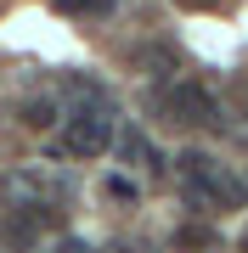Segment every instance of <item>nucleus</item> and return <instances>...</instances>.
<instances>
[{"label":"nucleus","mask_w":248,"mask_h":253,"mask_svg":"<svg viewBox=\"0 0 248 253\" xmlns=\"http://www.w3.org/2000/svg\"><path fill=\"white\" fill-rule=\"evenodd\" d=\"M175 169H181V186H186L192 208H237L243 203V180L226 174V163H214L209 152H181Z\"/></svg>","instance_id":"obj_1"},{"label":"nucleus","mask_w":248,"mask_h":253,"mask_svg":"<svg viewBox=\"0 0 248 253\" xmlns=\"http://www.w3.org/2000/svg\"><path fill=\"white\" fill-rule=\"evenodd\" d=\"M107 146H113V113L107 107H68V124H62L68 158H101Z\"/></svg>","instance_id":"obj_2"},{"label":"nucleus","mask_w":248,"mask_h":253,"mask_svg":"<svg viewBox=\"0 0 248 253\" xmlns=\"http://www.w3.org/2000/svg\"><path fill=\"white\" fill-rule=\"evenodd\" d=\"M0 191L11 197V208H56L68 197V180L56 169H11L0 180Z\"/></svg>","instance_id":"obj_3"},{"label":"nucleus","mask_w":248,"mask_h":253,"mask_svg":"<svg viewBox=\"0 0 248 253\" xmlns=\"http://www.w3.org/2000/svg\"><path fill=\"white\" fill-rule=\"evenodd\" d=\"M164 113L175 124H220V101H214V90L198 84V79H175L169 96H164Z\"/></svg>","instance_id":"obj_4"},{"label":"nucleus","mask_w":248,"mask_h":253,"mask_svg":"<svg viewBox=\"0 0 248 253\" xmlns=\"http://www.w3.org/2000/svg\"><path fill=\"white\" fill-rule=\"evenodd\" d=\"M56 219H62L56 208H11V214L0 219V242H6V248H28L40 231H51Z\"/></svg>","instance_id":"obj_5"},{"label":"nucleus","mask_w":248,"mask_h":253,"mask_svg":"<svg viewBox=\"0 0 248 253\" xmlns=\"http://www.w3.org/2000/svg\"><path fill=\"white\" fill-rule=\"evenodd\" d=\"M51 124H56V107H51L46 96L23 101V129H34V135H40V129H51Z\"/></svg>","instance_id":"obj_6"},{"label":"nucleus","mask_w":248,"mask_h":253,"mask_svg":"<svg viewBox=\"0 0 248 253\" xmlns=\"http://www.w3.org/2000/svg\"><path fill=\"white\" fill-rule=\"evenodd\" d=\"M119 146H124V158H130V163H141V169H152V174L164 169V158H158V152H152V146L141 141V135H124Z\"/></svg>","instance_id":"obj_7"},{"label":"nucleus","mask_w":248,"mask_h":253,"mask_svg":"<svg viewBox=\"0 0 248 253\" xmlns=\"http://www.w3.org/2000/svg\"><path fill=\"white\" fill-rule=\"evenodd\" d=\"M56 11H68V17H107L113 0H56Z\"/></svg>","instance_id":"obj_8"},{"label":"nucleus","mask_w":248,"mask_h":253,"mask_svg":"<svg viewBox=\"0 0 248 253\" xmlns=\"http://www.w3.org/2000/svg\"><path fill=\"white\" fill-rule=\"evenodd\" d=\"M175 248H186V253L214 248V231H209V225H186V231H175Z\"/></svg>","instance_id":"obj_9"},{"label":"nucleus","mask_w":248,"mask_h":253,"mask_svg":"<svg viewBox=\"0 0 248 253\" xmlns=\"http://www.w3.org/2000/svg\"><path fill=\"white\" fill-rule=\"evenodd\" d=\"M101 191H107L113 203H136V180H130V174H107V180H101Z\"/></svg>","instance_id":"obj_10"},{"label":"nucleus","mask_w":248,"mask_h":253,"mask_svg":"<svg viewBox=\"0 0 248 253\" xmlns=\"http://www.w3.org/2000/svg\"><path fill=\"white\" fill-rule=\"evenodd\" d=\"M51 253H91V248H85V242H56Z\"/></svg>","instance_id":"obj_11"},{"label":"nucleus","mask_w":248,"mask_h":253,"mask_svg":"<svg viewBox=\"0 0 248 253\" xmlns=\"http://www.w3.org/2000/svg\"><path fill=\"white\" fill-rule=\"evenodd\" d=\"M175 6H186V11H198V6H214V0H175Z\"/></svg>","instance_id":"obj_12"},{"label":"nucleus","mask_w":248,"mask_h":253,"mask_svg":"<svg viewBox=\"0 0 248 253\" xmlns=\"http://www.w3.org/2000/svg\"><path fill=\"white\" fill-rule=\"evenodd\" d=\"M237 248H243V253H248V225H243V236H237Z\"/></svg>","instance_id":"obj_13"}]
</instances>
